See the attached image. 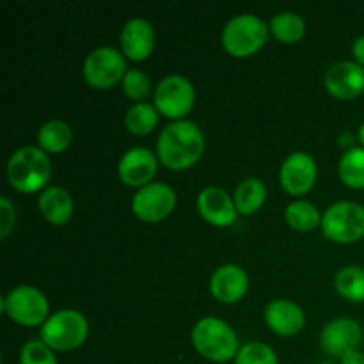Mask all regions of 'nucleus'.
<instances>
[{"label": "nucleus", "instance_id": "obj_1", "mask_svg": "<svg viewBox=\"0 0 364 364\" xmlns=\"http://www.w3.org/2000/svg\"><path fill=\"white\" fill-rule=\"evenodd\" d=\"M205 151V135L201 128L188 119L173 121L159 135L156 155L164 166L181 171L192 167Z\"/></svg>", "mask_w": 364, "mask_h": 364}, {"label": "nucleus", "instance_id": "obj_2", "mask_svg": "<svg viewBox=\"0 0 364 364\" xmlns=\"http://www.w3.org/2000/svg\"><path fill=\"white\" fill-rule=\"evenodd\" d=\"M52 176V162L46 151L39 146H25L14 151L7 162V180L16 191L32 192L45 191Z\"/></svg>", "mask_w": 364, "mask_h": 364}, {"label": "nucleus", "instance_id": "obj_3", "mask_svg": "<svg viewBox=\"0 0 364 364\" xmlns=\"http://www.w3.org/2000/svg\"><path fill=\"white\" fill-rule=\"evenodd\" d=\"M192 345L199 355L213 363H228L237 358L238 338L231 326L215 316H205L192 329Z\"/></svg>", "mask_w": 364, "mask_h": 364}, {"label": "nucleus", "instance_id": "obj_4", "mask_svg": "<svg viewBox=\"0 0 364 364\" xmlns=\"http://www.w3.org/2000/svg\"><path fill=\"white\" fill-rule=\"evenodd\" d=\"M269 31V25L256 14H238L224 27L223 46L233 57H249L265 45Z\"/></svg>", "mask_w": 364, "mask_h": 364}, {"label": "nucleus", "instance_id": "obj_5", "mask_svg": "<svg viewBox=\"0 0 364 364\" xmlns=\"http://www.w3.org/2000/svg\"><path fill=\"white\" fill-rule=\"evenodd\" d=\"M89 323L77 309H60L53 313L41 327V341L52 350H75L87 340Z\"/></svg>", "mask_w": 364, "mask_h": 364}, {"label": "nucleus", "instance_id": "obj_6", "mask_svg": "<svg viewBox=\"0 0 364 364\" xmlns=\"http://www.w3.org/2000/svg\"><path fill=\"white\" fill-rule=\"evenodd\" d=\"M322 231L338 244H354L364 237V206L338 201L322 213Z\"/></svg>", "mask_w": 364, "mask_h": 364}, {"label": "nucleus", "instance_id": "obj_7", "mask_svg": "<svg viewBox=\"0 0 364 364\" xmlns=\"http://www.w3.org/2000/svg\"><path fill=\"white\" fill-rule=\"evenodd\" d=\"M2 311L13 322L25 327H36L50 318V306L45 294L31 284H20L13 288L2 299Z\"/></svg>", "mask_w": 364, "mask_h": 364}, {"label": "nucleus", "instance_id": "obj_8", "mask_svg": "<svg viewBox=\"0 0 364 364\" xmlns=\"http://www.w3.org/2000/svg\"><path fill=\"white\" fill-rule=\"evenodd\" d=\"M127 71V57L114 46H100L85 57L84 78L95 89H109L123 82Z\"/></svg>", "mask_w": 364, "mask_h": 364}, {"label": "nucleus", "instance_id": "obj_9", "mask_svg": "<svg viewBox=\"0 0 364 364\" xmlns=\"http://www.w3.org/2000/svg\"><path fill=\"white\" fill-rule=\"evenodd\" d=\"M196 102L194 85L181 75H169L155 91V107L160 114L180 121L192 110Z\"/></svg>", "mask_w": 364, "mask_h": 364}, {"label": "nucleus", "instance_id": "obj_10", "mask_svg": "<svg viewBox=\"0 0 364 364\" xmlns=\"http://www.w3.org/2000/svg\"><path fill=\"white\" fill-rule=\"evenodd\" d=\"M174 206H176V192L167 183H159V181H151L146 187L139 188L132 199V210L144 223L164 220L171 215Z\"/></svg>", "mask_w": 364, "mask_h": 364}, {"label": "nucleus", "instance_id": "obj_11", "mask_svg": "<svg viewBox=\"0 0 364 364\" xmlns=\"http://www.w3.org/2000/svg\"><path fill=\"white\" fill-rule=\"evenodd\" d=\"M363 343V329L355 320L336 318L327 323L320 334V345L326 354L343 358L348 352L359 350Z\"/></svg>", "mask_w": 364, "mask_h": 364}, {"label": "nucleus", "instance_id": "obj_12", "mask_svg": "<svg viewBox=\"0 0 364 364\" xmlns=\"http://www.w3.org/2000/svg\"><path fill=\"white\" fill-rule=\"evenodd\" d=\"M316 162L309 153L295 151L284 159L279 171L281 185L294 196L306 194L316 181Z\"/></svg>", "mask_w": 364, "mask_h": 364}, {"label": "nucleus", "instance_id": "obj_13", "mask_svg": "<svg viewBox=\"0 0 364 364\" xmlns=\"http://www.w3.org/2000/svg\"><path fill=\"white\" fill-rule=\"evenodd\" d=\"M327 91L340 100H354L364 92V66L355 60H340L327 70Z\"/></svg>", "mask_w": 364, "mask_h": 364}, {"label": "nucleus", "instance_id": "obj_14", "mask_svg": "<svg viewBox=\"0 0 364 364\" xmlns=\"http://www.w3.org/2000/svg\"><path fill=\"white\" fill-rule=\"evenodd\" d=\"M121 181L128 187L142 188L151 183L156 174V155L148 148H132L121 156L117 166Z\"/></svg>", "mask_w": 364, "mask_h": 364}, {"label": "nucleus", "instance_id": "obj_15", "mask_svg": "<svg viewBox=\"0 0 364 364\" xmlns=\"http://www.w3.org/2000/svg\"><path fill=\"white\" fill-rule=\"evenodd\" d=\"M198 210L205 220L219 228L231 226L237 220V206L224 188L206 187L198 196Z\"/></svg>", "mask_w": 364, "mask_h": 364}, {"label": "nucleus", "instance_id": "obj_16", "mask_svg": "<svg viewBox=\"0 0 364 364\" xmlns=\"http://www.w3.org/2000/svg\"><path fill=\"white\" fill-rule=\"evenodd\" d=\"M249 288V276L242 267L228 263L219 267L210 277V291L213 297L224 304L238 302Z\"/></svg>", "mask_w": 364, "mask_h": 364}, {"label": "nucleus", "instance_id": "obj_17", "mask_svg": "<svg viewBox=\"0 0 364 364\" xmlns=\"http://www.w3.org/2000/svg\"><path fill=\"white\" fill-rule=\"evenodd\" d=\"M121 48L124 57L144 60L155 50V28L146 18H132L121 31Z\"/></svg>", "mask_w": 364, "mask_h": 364}, {"label": "nucleus", "instance_id": "obj_18", "mask_svg": "<svg viewBox=\"0 0 364 364\" xmlns=\"http://www.w3.org/2000/svg\"><path fill=\"white\" fill-rule=\"evenodd\" d=\"M267 326L281 336L297 334L304 327L306 316L301 306L288 299H276L265 309Z\"/></svg>", "mask_w": 364, "mask_h": 364}, {"label": "nucleus", "instance_id": "obj_19", "mask_svg": "<svg viewBox=\"0 0 364 364\" xmlns=\"http://www.w3.org/2000/svg\"><path fill=\"white\" fill-rule=\"evenodd\" d=\"M39 212L48 223L63 226L73 217V198L60 185H50L41 192L38 199Z\"/></svg>", "mask_w": 364, "mask_h": 364}, {"label": "nucleus", "instance_id": "obj_20", "mask_svg": "<svg viewBox=\"0 0 364 364\" xmlns=\"http://www.w3.org/2000/svg\"><path fill=\"white\" fill-rule=\"evenodd\" d=\"M267 199V187L259 178H245L237 185L235 191V206L242 215H251L256 210L262 208Z\"/></svg>", "mask_w": 364, "mask_h": 364}, {"label": "nucleus", "instance_id": "obj_21", "mask_svg": "<svg viewBox=\"0 0 364 364\" xmlns=\"http://www.w3.org/2000/svg\"><path fill=\"white\" fill-rule=\"evenodd\" d=\"M73 132L66 121L52 119L38 130V144L46 153H60L70 148Z\"/></svg>", "mask_w": 364, "mask_h": 364}, {"label": "nucleus", "instance_id": "obj_22", "mask_svg": "<svg viewBox=\"0 0 364 364\" xmlns=\"http://www.w3.org/2000/svg\"><path fill=\"white\" fill-rule=\"evenodd\" d=\"M284 219H287L288 226L295 231H311L322 226V213L318 212V208L313 203L302 201V199L287 206Z\"/></svg>", "mask_w": 364, "mask_h": 364}, {"label": "nucleus", "instance_id": "obj_23", "mask_svg": "<svg viewBox=\"0 0 364 364\" xmlns=\"http://www.w3.org/2000/svg\"><path fill=\"white\" fill-rule=\"evenodd\" d=\"M270 32L279 39L281 43H297L299 39H302L306 32V21L302 20V16H299L297 13H291V11H284V13L276 14V16L270 20Z\"/></svg>", "mask_w": 364, "mask_h": 364}, {"label": "nucleus", "instance_id": "obj_24", "mask_svg": "<svg viewBox=\"0 0 364 364\" xmlns=\"http://www.w3.org/2000/svg\"><path fill=\"white\" fill-rule=\"evenodd\" d=\"M336 290L341 297L352 302L364 301V269L358 265L343 267L340 272L336 274Z\"/></svg>", "mask_w": 364, "mask_h": 364}, {"label": "nucleus", "instance_id": "obj_25", "mask_svg": "<svg viewBox=\"0 0 364 364\" xmlns=\"http://www.w3.org/2000/svg\"><path fill=\"white\" fill-rule=\"evenodd\" d=\"M124 124H127L128 132L135 135L149 134L159 124V110L151 103H135L134 107L128 109L127 116H124Z\"/></svg>", "mask_w": 364, "mask_h": 364}, {"label": "nucleus", "instance_id": "obj_26", "mask_svg": "<svg viewBox=\"0 0 364 364\" xmlns=\"http://www.w3.org/2000/svg\"><path fill=\"white\" fill-rule=\"evenodd\" d=\"M340 178L347 187L364 188V148H354L343 153L340 160Z\"/></svg>", "mask_w": 364, "mask_h": 364}, {"label": "nucleus", "instance_id": "obj_27", "mask_svg": "<svg viewBox=\"0 0 364 364\" xmlns=\"http://www.w3.org/2000/svg\"><path fill=\"white\" fill-rule=\"evenodd\" d=\"M235 364H277V355L269 345L262 341H249L240 347Z\"/></svg>", "mask_w": 364, "mask_h": 364}, {"label": "nucleus", "instance_id": "obj_28", "mask_svg": "<svg viewBox=\"0 0 364 364\" xmlns=\"http://www.w3.org/2000/svg\"><path fill=\"white\" fill-rule=\"evenodd\" d=\"M149 89H151V82L144 71L137 70V68L127 71L123 78V92L128 98L141 103L149 95Z\"/></svg>", "mask_w": 364, "mask_h": 364}, {"label": "nucleus", "instance_id": "obj_29", "mask_svg": "<svg viewBox=\"0 0 364 364\" xmlns=\"http://www.w3.org/2000/svg\"><path fill=\"white\" fill-rule=\"evenodd\" d=\"M20 364H59L55 354L45 341L32 340L21 347Z\"/></svg>", "mask_w": 364, "mask_h": 364}, {"label": "nucleus", "instance_id": "obj_30", "mask_svg": "<svg viewBox=\"0 0 364 364\" xmlns=\"http://www.w3.org/2000/svg\"><path fill=\"white\" fill-rule=\"evenodd\" d=\"M16 223V210L7 198H0V238H7Z\"/></svg>", "mask_w": 364, "mask_h": 364}, {"label": "nucleus", "instance_id": "obj_31", "mask_svg": "<svg viewBox=\"0 0 364 364\" xmlns=\"http://www.w3.org/2000/svg\"><path fill=\"white\" fill-rule=\"evenodd\" d=\"M352 53L355 57V63L364 66V36H359L354 43H352Z\"/></svg>", "mask_w": 364, "mask_h": 364}, {"label": "nucleus", "instance_id": "obj_32", "mask_svg": "<svg viewBox=\"0 0 364 364\" xmlns=\"http://www.w3.org/2000/svg\"><path fill=\"white\" fill-rule=\"evenodd\" d=\"M341 364H364V354L361 350L348 352L347 355L341 358Z\"/></svg>", "mask_w": 364, "mask_h": 364}, {"label": "nucleus", "instance_id": "obj_33", "mask_svg": "<svg viewBox=\"0 0 364 364\" xmlns=\"http://www.w3.org/2000/svg\"><path fill=\"white\" fill-rule=\"evenodd\" d=\"M354 142H355V139H354V135L350 134V132H343V134L338 137V144H340L341 148H347V151H348V149L355 148Z\"/></svg>", "mask_w": 364, "mask_h": 364}, {"label": "nucleus", "instance_id": "obj_34", "mask_svg": "<svg viewBox=\"0 0 364 364\" xmlns=\"http://www.w3.org/2000/svg\"><path fill=\"white\" fill-rule=\"evenodd\" d=\"M358 139H359V142H361L363 148H364V123L361 124V127H359V130H358Z\"/></svg>", "mask_w": 364, "mask_h": 364}, {"label": "nucleus", "instance_id": "obj_35", "mask_svg": "<svg viewBox=\"0 0 364 364\" xmlns=\"http://www.w3.org/2000/svg\"><path fill=\"white\" fill-rule=\"evenodd\" d=\"M322 364H333V363H322Z\"/></svg>", "mask_w": 364, "mask_h": 364}]
</instances>
